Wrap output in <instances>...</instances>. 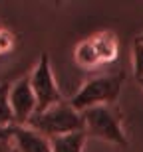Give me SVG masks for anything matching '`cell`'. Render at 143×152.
Masks as SVG:
<instances>
[{"mask_svg":"<svg viewBox=\"0 0 143 152\" xmlns=\"http://www.w3.org/2000/svg\"><path fill=\"white\" fill-rule=\"evenodd\" d=\"M26 126L40 132L46 138H54V136L68 134L74 130H84V117L80 111L72 107L70 101H60L54 107L36 113Z\"/></svg>","mask_w":143,"mask_h":152,"instance_id":"cell-1","label":"cell"},{"mask_svg":"<svg viewBox=\"0 0 143 152\" xmlns=\"http://www.w3.org/2000/svg\"><path fill=\"white\" fill-rule=\"evenodd\" d=\"M123 85V75L111 73V75H97V77L87 79L80 87V91L72 97V107L76 111H86L99 105H111L117 101Z\"/></svg>","mask_w":143,"mask_h":152,"instance_id":"cell-2","label":"cell"},{"mask_svg":"<svg viewBox=\"0 0 143 152\" xmlns=\"http://www.w3.org/2000/svg\"><path fill=\"white\" fill-rule=\"evenodd\" d=\"M82 117H84V130L87 136L102 138L117 146H127V136L121 126V118L109 105L86 109L82 111Z\"/></svg>","mask_w":143,"mask_h":152,"instance_id":"cell-3","label":"cell"},{"mask_svg":"<svg viewBox=\"0 0 143 152\" xmlns=\"http://www.w3.org/2000/svg\"><path fill=\"white\" fill-rule=\"evenodd\" d=\"M30 85H32V91H34V97H36V105H38L36 113L46 111V109L58 105L60 101H64L62 95H60V89H58V85H56L54 73H52L48 53H42L40 56V61L36 65L34 73L30 75Z\"/></svg>","mask_w":143,"mask_h":152,"instance_id":"cell-4","label":"cell"},{"mask_svg":"<svg viewBox=\"0 0 143 152\" xmlns=\"http://www.w3.org/2000/svg\"><path fill=\"white\" fill-rule=\"evenodd\" d=\"M10 105H12V113H14V124L26 126L30 123V118L38 111L34 91L30 85V77H22L16 83L10 85Z\"/></svg>","mask_w":143,"mask_h":152,"instance_id":"cell-5","label":"cell"},{"mask_svg":"<svg viewBox=\"0 0 143 152\" xmlns=\"http://www.w3.org/2000/svg\"><path fill=\"white\" fill-rule=\"evenodd\" d=\"M12 146L18 152H52L50 138L42 136L40 132H36L28 126H14Z\"/></svg>","mask_w":143,"mask_h":152,"instance_id":"cell-6","label":"cell"},{"mask_svg":"<svg viewBox=\"0 0 143 152\" xmlns=\"http://www.w3.org/2000/svg\"><path fill=\"white\" fill-rule=\"evenodd\" d=\"M86 138V130H74L68 134L54 136V138H50L52 152H84Z\"/></svg>","mask_w":143,"mask_h":152,"instance_id":"cell-7","label":"cell"},{"mask_svg":"<svg viewBox=\"0 0 143 152\" xmlns=\"http://www.w3.org/2000/svg\"><path fill=\"white\" fill-rule=\"evenodd\" d=\"M92 44L96 48V53H97L102 63L113 61L115 57H117V39H115L113 34L102 32V34H97L92 38Z\"/></svg>","mask_w":143,"mask_h":152,"instance_id":"cell-8","label":"cell"},{"mask_svg":"<svg viewBox=\"0 0 143 152\" xmlns=\"http://www.w3.org/2000/svg\"><path fill=\"white\" fill-rule=\"evenodd\" d=\"M74 57H76V63L82 65V67H97V65H102V61H99V57L96 53V48L92 44V38L78 44Z\"/></svg>","mask_w":143,"mask_h":152,"instance_id":"cell-9","label":"cell"},{"mask_svg":"<svg viewBox=\"0 0 143 152\" xmlns=\"http://www.w3.org/2000/svg\"><path fill=\"white\" fill-rule=\"evenodd\" d=\"M0 126H16L10 105V85L8 83L0 85Z\"/></svg>","mask_w":143,"mask_h":152,"instance_id":"cell-10","label":"cell"},{"mask_svg":"<svg viewBox=\"0 0 143 152\" xmlns=\"http://www.w3.org/2000/svg\"><path fill=\"white\" fill-rule=\"evenodd\" d=\"M133 73L137 79H143V44L139 39L133 45Z\"/></svg>","mask_w":143,"mask_h":152,"instance_id":"cell-11","label":"cell"},{"mask_svg":"<svg viewBox=\"0 0 143 152\" xmlns=\"http://www.w3.org/2000/svg\"><path fill=\"white\" fill-rule=\"evenodd\" d=\"M14 48V36L8 30H0V53L2 51H10Z\"/></svg>","mask_w":143,"mask_h":152,"instance_id":"cell-12","label":"cell"},{"mask_svg":"<svg viewBox=\"0 0 143 152\" xmlns=\"http://www.w3.org/2000/svg\"><path fill=\"white\" fill-rule=\"evenodd\" d=\"M12 134H14V126H0V142L12 140Z\"/></svg>","mask_w":143,"mask_h":152,"instance_id":"cell-13","label":"cell"},{"mask_svg":"<svg viewBox=\"0 0 143 152\" xmlns=\"http://www.w3.org/2000/svg\"><path fill=\"white\" fill-rule=\"evenodd\" d=\"M12 148V140H8V142H0V152H8Z\"/></svg>","mask_w":143,"mask_h":152,"instance_id":"cell-14","label":"cell"},{"mask_svg":"<svg viewBox=\"0 0 143 152\" xmlns=\"http://www.w3.org/2000/svg\"><path fill=\"white\" fill-rule=\"evenodd\" d=\"M8 152H18V150H16V148H14V146H12V148H10V150H8Z\"/></svg>","mask_w":143,"mask_h":152,"instance_id":"cell-15","label":"cell"},{"mask_svg":"<svg viewBox=\"0 0 143 152\" xmlns=\"http://www.w3.org/2000/svg\"><path fill=\"white\" fill-rule=\"evenodd\" d=\"M137 39H139V42H141V44H143V34H141V36H139V38H137Z\"/></svg>","mask_w":143,"mask_h":152,"instance_id":"cell-16","label":"cell"},{"mask_svg":"<svg viewBox=\"0 0 143 152\" xmlns=\"http://www.w3.org/2000/svg\"><path fill=\"white\" fill-rule=\"evenodd\" d=\"M137 81H139V85H141V87H143V79H137Z\"/></svg>","mask_w":143,"mask_h":152,"instance_id":"cell-17","label":"cell"}]
</instances>
